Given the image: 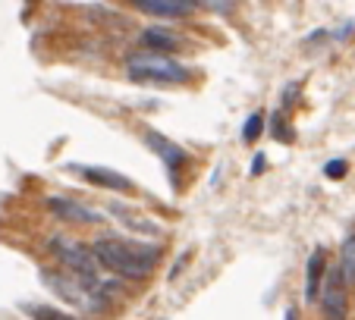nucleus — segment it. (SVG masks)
Wrapping results in <instances>:
<instances>
[{"instance_id": "6e6552de", "label": "nucleus", "mask_w": 355, "mask_h": 320, "mask_svg": "<svg viewBox=\"0 0 355 320\" xmlns=\"http://www.w3.org/2000/svg\"><path fill=\"white\" fill-rule=\"evenodd\" d=\"M73 170L85 176L88 182H94V186L107 188V192H132V179L116 173V170H107V167H73Z\"/></svg>"}, {"instance_id": "39448f33", "label": "nucleus", "mask_w": 355, "mask_h": 320, "mask_svg": "<svg viewBox=\"0 0 355 320\" xmlns=\"http://www.w3.org/2000/svg\"><path fill=\"white\" fill-rule=\"evenodd\" d=\"M132 7L161 19H182V16H192L195 0H132Z\"/></svg>"}, {"instance_id": "9b49d317", "label": "nucleus", "mask_w": 355, "mask_h": 320, "mask_svg": "<svg viewBox=\"0 0 355 320\" xmlns=\"http://www.w3.org/2000/svg\"><path fill=\"white\" fill-rule=\"evenodd\" d=\"M141 47H145V51H176V47H180V38H176V35H170V32H161V28H145V32H141Z\"/></svg>"}, {"instance_id": "423d86ee", "label": "nucleus", "mask_w": 355, "mask_h": 320, "mask_svg": "<svg viewBox=\"0 0 355 320\" xmlns=\"http://www.w3.org/2000/svg\"><path fill=\"white\" fill-rule=\"evenodd\" d=\"M47 211L67 223H101L104 220L98 211L79 204V201H69V198H47Z\"/></svg>"}, {"instance_id": "a211bd4d", "label": "nucleus", "mask_w": 355, "mask_h": 320, "mask_svg": "<svg viewBox=\"0 0 355 320\" xmlns=\"http://www.w3.org/2000/svg\"><path fill=\"white\" fill-rule=\"evenodd\" d=\"M264 163H268V157H264V154H255V160H252V176L264 173Z\"/></svg>"}, {"instance_id": "7ed1b4c3", "label": "nucleus", "mask_w": 355, "mask_h": 320, "mask_svg": "<svg viewBox=\"0 0 355 320\" xmlns=\"http://www.w3.org/2000/svg\"><path fill=\"white\" fill-rule=\"evenodd\" d=\"M47 245H51V251L57 254V260H60L63 267H69V270H73L82 283H88L92 289H101V283H98V260H94V254L88 251V248H82L79 242L67 239V235H51V239H47Z\"/></svg>"}, {"instance_id": "0eeeda50", "label": "nucleus", "mask_w": 355, "mask_h": 320, "mask_svg": "<svg viewBox=\"0 0 355 320\" xmlns=\"http://www.w3.org/2000/svg\"><path fill=\"white\" fill-rule=\"evenodd\" d=\"M145 141L151 151H157V157L164 160V167H167L170 173H176V170L186 163V151H182L180 145H173L170 139H164L161 132H155V129H145Z\"/></svg>"}, {"instance_id": "dca6fc26", "label": "nucleus", "mask_w": 355, "mask_h": 320, "mask_svg": "<svg viewBox=\"0 0 355 320\" xmlns=\"http://www.w3.org/2000/svg\"><path fill=\"white\" fill-rule=\"evenodd\" d=\"M32 314H41V317H57V320H69V314L54 311V308H28Z\"/></svg>"}, {"instance_id": "f257e3e1", "label": "nucleus", "mask_w": 355, "mask_h": 320, "mask_svg": "<svg viewBox=\"0 0 355 320\" xmlns=\"http://www.w3.org/2000/svg\"><path fill=\"white\" fill-rule=\"evenodd\" d=\"M92 254L98 267L110 270V274L126 276V280H145V276H151L161 251L155 245H141V242L120 239V235H101V239H94Z\"/></svg>"}, {"instance_id": "ddd939ff", "label": "nucleus", "mask_w": 355, "mask_h": 320, "mask_svg": "<svg viewBox=\"0 0 355 320\" xmlns=\"http://www.w3.org/2000/svg\"><path fill=\"white\" fill-rule=\"evenodd\" d=\"M340 270H343V276H346V283L352 286V283H355V235H349V239L343 242V251H340Z\"/></svg>"}, {"instance_id": "f8f14e48", "label": "nucleus", "mask_w": 355, "mask_h": 320, "mask_svg": "<svg viewBox=\"0 0 355 320\" xmlns=\"http://www.w3.org/2000/svg\"><path fill=\"white\" fill-rule=\"evenodd\" d=\"M110 211H114V213H120V223H123V226H129V229H135V233H148V235H151V233H157V226H155V223L139 220V213H129L123 204H110Z\"/></svg>"}, {"instance_id": "f03ea898", "label": "nucleus", "mask_w": 355, "mask_h": 320, "mask_svg": "<svg viewBox=\"0 0 355 320\" xmlns=\"http://www.w3.org/2000/svg\"><path fill=\"white\" fill-rule=\"evenodd\" d=\"M126 73L132 82H145V85H182V82L192 79V69L170 60L161 51L132 53L126 60Z\"/></svg>"}, {"instance_id": "9d476101", "label": "nucleus", "mask_w": 355, "mask_h": 320, "mask_svg": "<svg viewBox=\"0 0 355 320\" xmlns=\"http://www.w3.org/2000/svg\"><path fill=\"white\" fill-rule=\"evenodd\" d=\"M41 283H47L51 289H57V295L60 299H67L69 305H79V308H85V305H94L92 299H88V292L82 289V283H73V280H67V276H60V274H41Z\"/></svg>"}, {"instance_id": "2eb2a0df", "label": "nucleus", "mask_w": 355, "mask_h": 320, "mask_svg": "<svg viewBox=\"0 0 355 320\" xmlns=\"http://www.w3.org/2000/svg\"><path fill=\"white\" fill-rule=\"evenodd\" d=\"M346 170H349V163L346 160H330L327 167H324V176H327V179H343V176H346Z\"/></svg>"}, {"instance_id": "1a4fd4ad", "label": "nucleus", "mask_w": 355, "mask_h": 320, "mask_svg": "<svg viewBox=\"0 0 355 320\" xmlns=\"http://www.w3.org/2000/svg\"><path fill=\"white\" fill-rule=\"evenodd\" d=\"M324 274H327V254H324V248H315L309 264H305V301H311V305H315L318 295H321Z\"/></svg>"}, {"instance_id": "4468645a", "label": "nucleus", "mask_w": 355, "mask_h": 320, "mask_svg": "<svg viewBox=\"0 0 355 320\" xmlns=\"http://www.w3.org/2000/svg\"><path fill=\"white\" fill-rule=\"evenodd\" d=\"M261 129H264V116L261 114H252L245 120V126H242V141H255L258 135H261Z\"/></svg>"}, {"instance_id": "20e7f679", "label": "nucleus", "mask_w": 355, "mask_h": 320, "mask_svg": "<svg viewBox=\"0 0 355 320\" xmlns=\"http://www.w3.org/2000/svg\"><path fill=\"white\" fill-rule=\"evenodd\" d=\"M324 295H318V301H321L324 314H330V317H346V276H343L340 264L336 267H327V274H324Z\"/></svg>"}, {"instance_id": "f3484780", "label": "nucleus", "mask_w": 355, "mask_h": 320, "mask_svg": "<svg viewBox=\"0 0 355 320\" xmlns=\"http://www.w3.org/2000/svg\"><path fill=\"white\" fill-rule=\"evenodd\" d=\"M195 3H205L208 10H230V3H233V0H195Z\"/></svg>"}]
</instances>
